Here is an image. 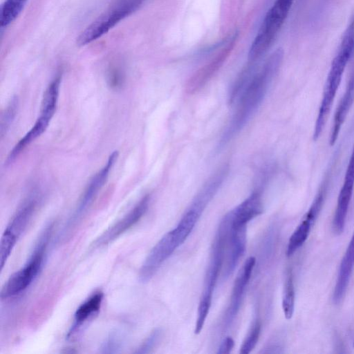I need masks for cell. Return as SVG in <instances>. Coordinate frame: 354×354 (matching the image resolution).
Here are the masks:
<instances>
[{"mask_svg":"<svg viewBox=\"0 0 354 354\" xmlns=\"http://www.w3.org/2000/svg\"><path fill=\"white\" fill-rule=\"evenodd\" d=\"M28 0H6L0 8L1 27H6L13 22L23 10Z\"/></svg>","mask_w":354,"mask_h":354,"instance_id":"d6986e66","label":"cell"},{"mask_svg":"<svg viewBox=\"0 0 354 354\" xmlns=\"http://www.w3.org/2000/svg\"><path fill=\"white\" fill-rule=\"evenodd\" d=\"M60 82L61 76L57 75L46 88L41 101L39 116L32 127L19 140L10 151L8 155L10 160H15L28 145L39 138L48 128L56 111Z\"/></svg>","mask_w":354,"mask_h":354,"instance_id":"8992f818","label":"cell"},{"mask_svg":"<svg viewBox=\"0 0 354 354\" xmlns=\"http://www.w3.org/2000/svg\"><path fill=\"white\" fill-rule=\"evenodd\" d=\"M149 201V195L142 197L130 212L97 239L95 245L99 247L107 245L131 228L145 215L148 209Z\"/></svg>","mask_w":354,"mask_h":354,"instance_id":"8fae6325","label":"cell"},{"mask_svg":"<svg viewBox=\"0 0 354 354\" xmlns=\"http://www.w3.org/2000/svg\"><path fill=\"white\" fill-rule=\"evenodd\" d=\"M229 224L221 221L213 243L209 263L206 271L204 287L199 301L195 327L201 330L209 314L212 295L220 270L224 261Z\"/></svg>","mask_w":354,"mask_h":354,"instance_id":"3957f363","label":"cell"},{"mask_svg":"<svg viewBox=\"0 0 354 354\" xmlns=\"http://www.w3.org/2000/svg\"><path fill=\"white\" fill-rule=\"evenodd\" d=\"M354 53V42L349 38L341 40L338 51L334 57L324 88L322 99L313 130V139L317 140L322 134L335 100L337 91L347 64Z\"/></svg>","mask_w":354,"mask_h":354,"instance_id":"7a4b0ae2","label":"cell"},{"mask_svg":"<svg viewBox=\"0 0 354 354\" xmlns=\"http://www.w3.org/2000/svg\"><path fill=\"white\" fill-rule=\"evenodd\" d=\"M51 227L49 225L45 229L27 263L12 274L5 283L1 290V299L8 298L21 293L35 279L43 263Z\"/></svg>","mask_w":354,"mask_h":354,"instance_id":"52a82bcc","label":"cell"},{"mask_svg":"<svg viewBox=\"0 0 354 354\" xmlns=\"http://www.w3.org/2000/svg\"><path fill=\"white\" fill-rule=\"evenodd\" d=\"M118 156V152L117 151H113L109 156L106 165L91 179L82 194L78 206L66 225L64 233H66L67 231L73 227L77 221L81 218L88 207L91 205L99 191L104 186L107 180L109 172L117 160Z\"/></svg>","mask_w":354,"mask_h":354,"instance_id":"9c48e42d","label":"cell"},{"mask_svg":"<svg viewBox=\"0 0 354 354\" xmlns=\"http://www.w3.org/2000/svg\"><path fill=\"white\" fill-rule=\"evenodd\" d=\"M263 202L259 191L253 192L241 204L228 212L231 226L239 227L247 224L263 212Z\"/></svg>","mask_w":354,"mask_h":354,"instance_id":"5bb4252c","label":"cell"},{"mask_svg":"<svg viewBox=\"0 0 354 354\" xmlns=\"http://www.w3.org/2000/svg\"><path fill=\"white\" fill-rule=\"evenodd\" d=\"M180 245L172 230L165 234L153 247L143 262L140 271V281H149L161 265Z\"/></svg>","mask_w":354,"mask_h":354,"instance_id":"ba28073f","label":"cell"},{"mask_svg":"<svg viewBox=\"0 0 354 354\" xmlns=\"http://www.w3.org/2000/svg\"><path fill=\"white\" fill-rule=\"evenodd\" d=\"M295 300V293L292 273L291 270H288L286 273L282 295V309L287 319H291L293 315Z\"/></svg>","mask_w":354,"mask_h":354,"instance_id":"ffe728a7","label":"cell"},{"mask_svg":"<svg viewBox=\"0 0 354 354\" xmlns=\"http://www.w3.org/2000/svg\"><path fill=\"white\" fill-rule=\"evenodd\" d=\"M255 263L256 259L254 257L248 258L237 274L223 319L225 327H229L232 324L239 311L243 294L251 278Z\"/></svg>","mask_w":354,"mask_h":354,"instance_id":"7c38bea8","label":"cell"},{"mask_svg":"<svg viewBox=\"0 0 354 354\" xmlns=\"http://www.w3.org/2000/svg\"><path fill=\"white\" fill-rule=\"evenodd\" d=\"M122 344V336L113 332L109 335L106 339L105 342L102 346V353H117L118 349H120Z\"/></svg>","mask_w":354,"mask_h":354,"instance_id":"cb8c5ba5","label":"cell"},{"mask_svg":"<svg viewBox=\"0 0 354 354\" xmlns=\"http://www.w3.org/2000/svg\"><path fill=\"white\" fill-rule=\"evenodd\" d=\"M283 57L281 48L277 49L246 85L239 97L236 111L223 133L219 145L228 142L245 125L263 100L268 87L277 75Z\"/></svg>","mask_w":354,"mask_h":354,"instance_id":"6da1fadb","label":"cell"},{"mask_svg":"<svg viewBox=\"0 0 354 354\" xmlns=\"http://www.w3.org/2000/svg\"><path fill=\"white\" fill-rule=\"evenodd\" d=\"M246 247V226L233 227L230 225L226 247L227 249L224 276L227 278L234 271Z\"/></svg>","mask_w":354,"mask_h":354,"instance_id":"4fadbf2b","label":"cell"},{"mask_svg":"<svg viewBox=\"0 0 354 354\" xmlns=\"http://www.w3.org/2000/svg\"><path fill=\"white\" fill-rule=\"evenodd\" d=\"M354 188V145L346 167L344 183L339 193L334 214L333 227L337 234L342 233L344 229L349 205Z\"/></svg>","mask_w":354,"mask_h":354,"instance_id":"30bf717a","label":"cell"},{"mask_svg":"<svg viewBox=\"0 0 354 354\" xmlns=\"http://www.w3.org/2000/svg\"><path fill=\"white\" fill-rule=\"evenodd\" d=\"M162 335L160 328L154 329L146 338L144 342L136 351V353H148L153 349L159 342Z\"/></svg>","mask_w":354,"mask_h":354,"instance_id":"603a6c76","label":"cell"},{"mask_svg":"<svg viewBox=\"0 0 354 354\" xmlns=\"http://www.w3.org/2000/svg\"><path fill=\"white\" fill-rule=\"evenodd\" d=\"M18 101L13 97L2 115L0 125V134L3 136L10 127L17 113Z\"/></svg>","mask_w":354,"mask_h":354,"instance_id":"7402d4cb","label":"cell"},{"mask_svg":"<svg viewBox=\"0 0 354 354\" xmlns=\"http://www.w3.org/2000/svg\"><path fill=\"white\" fill-rule=\"evenodd\" d=\"M260 333L261 323L257 320L253 324L246 337L243 340L239 353L241 354L250 353L257 344Z\"/></svg>","mask_w":354,"mask_h":354,"instance_id":"44dd1931","label":"cell"},{"mask_svg":"<svg viewBox=\"0 0 354 354\" xmlns=\"http://www.w3.org/2000/svg\"><path fill=\"white\" fill-rule=\"evenodd\" d=\"M294 0H275L266 13L260 28L251 44L248 60L254 62L270 48L286 19Z\"/></svg>","mask_w":354,"mask_h":354,"instance_id":"277c9868","label":"cell"},{"mask_svg":"<svg viewBox=\"0 0 354 354\" xmlns=\"http://www.w3.org/2000/svg\"><path fill=\"white\" fill-rule=\"evenodd\" d=\"M35 198H29L19 208L5 231L18 240L30 221L36 207Z\"/></svg>","mask_w":354,"mask_h":354,"instance_id":"ac0fdd59","label":"cell"},{"mask_svg":"<svg viewBox=\"0 0 354 354\" xmlns=\"http://www.w3.org/2000/svg\"><path fill=\"white\" fill-rule=\"evenodd\" d=\"M234 346V341L231 337H226L221 343L217 353L229 354Z\"/></svg>","mask_w":354,"mask_h":354,"instance_id":"d4e9b609","label":"cell"},{"mask_svg":"<svg viewBox=\"0 0 354 354\" xmlns=\"http://www.w3.org/2000/svg\"><path fill=\"white\" fill-rule=\"evenodd\" d=\"M354 102V67L348 80L345 91L335 110L333 126L329 136V143L333 145L339 136L340 129Z\"/></svg>","mask_w":354,"mask_h":354,"instance_id":"9a60e30c","label":"cell"},{"mask_svg":"<svg viewBox=\"0 0 354 354\" xmlns=\"http://www.w3.org/2000/svg\"><path fill=\"white\" fill-rule=\"evenodd\" d=\"M103 297L102 292H95L77 308L73 323L67 335L68 339L72 338L88 319L99 312Z\"/></svg>","mask_w":354,"mask_h":354,"instance_id":"e0dca14e","label":"cell"},{"mask_svg":"<svg viewBox=\"0 0 354 354\" xmlns=\"http://www.w3.org/2000/svg\"><path fill=\"white\" fill-rule=\"evenodd\" d=\"M353 267L354 233L340 263L333 297V301L336 304H339L344 297Z\"/></svg>","mask_w":354,"mask_h":354,"instance_id":"2e32d148","label":"cell"},{"mask_svg":"<svg viewBox=\"0 0 354 354\" xmlns=\"http://www.w3.org/2000/svg\"><path fill=\"white\" fill-rule=\"evenodd\" d=\"M143 0H116L106 11L88 25L77 37V44L83 46L107 33L120 21L136 11Z\"/></svg>","mask_w":354,"mask_h":354,"instance_id":"5b68a950","label":"cell"}]
</instances>
